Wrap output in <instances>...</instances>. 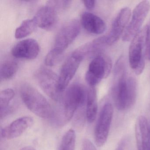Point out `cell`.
<instances>
[{
  "label": "cell",
  "mask_w": 150,
  "mask_h": 150,
  "mask_svg": "<svg viewBox=\"0 0 150 150\" xmlns=\"http://www.w3.org/2000/svg\"><path fill=\"white\" fill-rule=\"evenodd\" d=\"M115 81L112 88V95L116 108L120 111L127 110L135 104L137 85L136 79L126 75L123 58L117 60L114 70Z\"/></svg>",
  "instance_id": "obj_1"
},
{
  "label": "cell",
  "mask_w": 150,
  "mask_h": 150,
  "mask_svg": "<svg viewBox=\"0 0 150 150\" xmlns=\"http://www.w3.org/2000/svg\"><path fill=\"white\" fill-rule=\"evenodd\" d=\"M87 94V88L81 84L74 83L70 86L65 92L60 108L53 115L55 124L59 126L64 125L78 110L86 108Z\"/></svg>",
  "instance_id": "obj_2"
},
{
  "label": "cell",
  "mask_w": 150,
  "mask_h": 150,
  "mask_svg": "<svg viewBox=\"0 0 150 150\" xmlns=\"http://www.w3.org/2000/svg\"><path fill=\"white\" fill-rule=\"evenodd\" d=\"M20 94L26 107L41 118H52L54 111L47 99L35 88L28 84L22 85Z\"/></svg>",
  "instance_id": "obj_3"
},
{
  "label": "cell",
  "mask_w": 150,
  "mask_h": 150,
  "mask_svg": "<svg viewBox=\"0 0 150 150\" xmlns=\"http://www.w3.org/2000/svg\"><path fill=\"white\" fill-rule=\"evenodd\" d=\"M146 28L139 30L131 40L129 51L130 67L137 75L143 72L145 67L143 51L145 48Z\"/></svg>",
  "instance_id": "obj_4"
},
{
  "label": "cell",
  "mask_w": 150,
  "mask_h": 150,
  "mask_svg": "<svg viewBox=\"0 0 150 150\" xmlns=\"http://www.w3.org/2000/svg\"><path fill=\"white\" fill-rule=\"evenodd\" d=\"M112 68V62L109 57L100 55L93 59L86 73V80L90 87H95L109 75Z\"/></svg>",
  "instance_id": "obj_5"
},
{
  "label": "cell",
  "mask_w": 150,
  "mask_h": 150,
  "mask_svg": "<svg viewBox=\"0 0 150 150\" xmlns=\"http://www.w3.org/2000/svg\"><path fill=\"white\" fill-rule=\"evenodd\" d=\"M150 9V3L148 1H143L138 3L132 11L131 19L123 34L124 42L131 41L139 32Z\"/></svg>",
  "instance_id": "obj_6"
},
{
  "label": "cell",
  "mask_w": 150,
  "mask_h": 150,
  "mask_svg": "<svg viewBox=\"0 0 150 150\" xmlns=\"http://www.w3.org/2000/svg\"><path fill=\"white\" fill-rule=\"evenodd\" d=\"M114 109L111 103H106L102 108L95 129V141L96 145L102 146L107 142L113 118Z\"/></svg>",
  "instance_id": "obj_7"
},
{
  "label": "cell",
  "mask_w": 150,
  "mask_h": 150,
  "mask_svg": "<svg viewBox=\"0 0 150 150\" xmlns=\"http://www.w3.org/2000/svg\"><path fill=\"white\" fill-rule=\"evenodd\" d=\"M80 30V23L77 20L67 22L57 34L52 49L64 55L66 50L79 35Z\"/></svg>",
  "instance_id": "obj_8"
},
{
  "label": "cell",
  "mask_w": 150,
  "mask_h": 150,
  "mask_svg": "<svg viewBox=\"0 0 150 150\" xmlns=\"http://www.w3.org/2000/svg\"><path fill=\"white\" fill-rule=\"evenodd\" d=\"M36 77L39 86L48 96L56 101L61 100L63 93L59 89V77L55 72L42 67L38 71Z\"/></svg>",
  "instance_id": "obj_9"
},
{
  "label": "cell",
  "mask_w": 150,
  "mask_h": 150,
  "mask_svg": "<svg viewBox=\"0 0 150 150\" xmlns=\"http://www.w3.org/2000/svg\"><path fill=\"white\" fill-rule=\"evenodd\" d=\"M84 57L74 51L63 64L59 77V89L63 93L72 79Z\"/></svg>",
  "instance_id": "obj_10"
},
{
  "label": "cell",
  "mask_w": 150,
  "mask_h": 150,
  "mask_svg": "<svg viewBox=\"0 0 150 150\" xmlns=\"http://www.w3.org/2000/svg\"><path fill=\"white\" fill-rule=\"evenodd\" d=\"M132 13L129 7L122 8L112 23L110 31L106 36L108 45L114 44L123 34L131 16Z\"/></svg>",
  "instance_id": "obj_11"
},
{
  "label": "cell",
  "mask_w": 150,
  "mask_h": 150,
  "mask_svg": "<svg viewBox=\"0 0 150 150\" xmlns=\"http://www.w3.org/2000/svg\"><path fill=\"white\" fill-rule=\"evenodd\" d=\"M40 46L36 40L24 39L16 44L12 50V54L16 58L34 59L38 56Z\"/></svg>",
  "instance_id": "obj_12"
},
{
  "label": "cell",
  "mask_w": 150,
  "mask_h": 150,
  "mask_svg": "<svg viewBox=\"0 0 150 150\" xmlns=\"http://www.w3.org/2000/svg\"><path fill=\"white\" fill-rule=\"evenodd\" d=\"M58 11L51 5L47 3L41 7L34 17L38 27L50 30L57 24L58 22Z\"/></svg>",
  "instance_id": "obj_13"
},
{
  "label": "cell",
  "mask_w": 150,
  "mask_h": 150,
  "mask_svg": "<svg viewBox=\"0 0 150 150\" xmlns=\"http://www.w3.org/2000/svg\"><path fill=\"white\" fill-rule=\"evenodd\" d=\"M34 122V119L31 117L24 116L17 118L8 126L1 129V137L6 139L18 137L31 127Z\"/></svg>",
  "instance_id": "obj_14"
},
{
  "label": "cell",
  "mask_w": 150,
  "mask_h": 150,
  "mask_svg": "<svg viewBox=\"0 0 150 150\" xmlns=\"http://www.w3.org/2000/svg\"><path fill=\"white\" fill-rule=\"evenodd\" d=\"M135 136L137 150H150V125L144 116L136 121Z\"/></svg>",
  "instance_id": "obj_15"
},
{
  "label": "cell",
  "mask_w": 150,
  "mask_h": 150,
  "mask_svg": "<svg viewBox=\"0 0 150 150\" xmlns=\"http://www.w3.org/2000/svg\"><path fill=\"white\" fill-rule=\"evenodd\" d=\"M81 22L87 31L94 35H101L107 28L106 23L101 18L89 12L82 14Z\"/></svg>",
  "instance_id": "obj_16"
},
{
  "label": "cell",
  "mask_w": 150,
  "mask_h": 150,
  "mask_svg": "<svg viewBox=\"0 0 150 150\" xmlns=\"http://www.w3.org/2000/svg\"><path fill=\"white\" fill-rule=\"evenodd\" d=\"M97 95L94 87H90L88 89L87 97L86 103V116L88 122L95 121L97 113Z\"/></svg>",
  "instance_id": "obj_17"
},
{
  "label": "cell",
  "mask_w": 150,
  "mask_h": 150,
  "mask_svg": "<svg viewBox=\"0 0 150 150\" xmlns=\"http://www.w3.org/2000/svg\"><path fill=\"white\" fill-rule=\"evenodd\" d=\"M14 96V92L11 88H7L1 92L0 108L1 119L6 116L12 110V108L10 107V104Z\"/></svg>",
  "instance_id": "obj_18"
},
{
  "label": "cell",
  "mask_w": 150,
  "mask_h": 150,
  "mask_svg": "<svg viewBox=\"0 0 150 150\" xmlns=\"http://www.w3.org/2000/svg\"><path fill=\"white\" fill-rule=\"evenodd\" d=\"M37 27L36 23L34 18L24 20L16 30L15 36L17 39L24 38L32 34Z\"/></svg>",
  "instance_id": "obj_19"
},
{
  "label": "cell",
  "mask_w": 150,
  "mask_h": 150,
  "mask_svg": "<svg viewBox=\"0 0 150 150\" xmlns=\"http://www.w3.org/2000/svg\"><path fill=\"white\" fill-rule=\"evenodd\" d=\"M18 69V64L15 61L13 60L5 61L1 66L0 80L2 81L12 79L17 72Z\"/></svg>",
  "instance_id": "obj_20"
},
{
  "label": "cell",
  "mask_w": 150,
  "mask_h": 150,
  "mask_svg": "<svg viewBox=\"0 0 150 150\" xmlns=\"http://www.w3.org/2000/svg\"><path fill=\"white\" fill-rule=\"evenodd\" d=\"M76 141L75 131L70 129L63 136L58 150H75Z\"/></svg>",
  "instance_id": "obj_21"
},
{
  "label": "cell",
  "mask_w": 150,
  "mask_h": 150,
  "mask_svg": "<svg viewBox=\"0 0 150 150\" xmlns=\"http://www.w3.org/2000/svg\"><path fill=\"white\" fill-rule=\"evenodd\" d=\"M63 54H61L52 49L45 57V62L49 67H52L58 64L63 57Z\"/></svg>",
  "instance_id": "obj_22"
},
{
  "label": "cell",
  "mask_w": 150,
  "mask_h": 150,
  "mask_svg": "<svg viewBox=\"0 0 150 150\" xmlns=\"http://www.w3.org/2000/svg\"><path fill=\"white\" fill-rule=\"evenodd\" d=\"M146 28L145 50L146 58L150 60V21Z\"/></svg>",
  "instance_id": "obj_23"
},
{
  "label": "cell",
  "mask_w": 150,
  "mask_h": 150,
  "mask_svg": "<svg viewBox=\"0 0 150 150\" xmlns=\"http://www.w3.org/2000/svg\"><path fill=\"white\" fill-rule=\"evenodd\" d=\"M70 1H50L47 2L54 7L58 11L66 8L70 5Z\"/></svg>",
  "instance_id": "obj_24"
},
{
  "label": "cell",
  "mask_w": 150,
  "mask_h": 150,
  "mask_svg": "<svg viewBox=\"0 0 150 150\" xmlns=\"http://www.w3.org/2000/svg\"><path fill=\"white\" fill-rule=\"evenodd\" d=\"M83 150H97V149L89 139H85L83 142Z\"/></svg>",
  "instance_id": "obj_25"
},
{
  "label": "cell",
  "mask_w": 150,
  "mask_h": 150,
  "mask_svg": "<svg viewBox=\"0 0 150 150\" xmlns=\"http://www.w3.org/2000/svg\"><path fill=\"white\" fill-rule=\"evenodd\" d=\"M84 6H86L87 9H92L94 8L96 5V1L93 0H86V1H83Z\"/></svg>",
  "instance_id": "obj_26"
},
{
  "label": "cell",
  "mask_w": 150,
  "mask_h": 150,
  "mask_svg": "<svg viewBox=\"0 0 150 150\" xmlns=\"http://www.w3.org/2000/svg\"><path fill=\"white\" fill-rule=\"evenodd\" d=\"M125 142L124 141H122L118 145L115 150H125Z\"/></svg>",
  "instance_id": "obj_27"
},
{
  "label": "cell",
  "mask_w": 150,
  "mask_h": 150,
  "mask_svg": "<svg viewBox=\"0 0 150 150\" xmlns=\"http://www.w3.org/2000/svg\"><path fill=\"white\" fill-rule=\"evenodd\" d=\"M21 150H36L34 147L32 146H27L23 147L22 149H21Z\"/></svg>",
  "instance_id": "obj_28"
}]
</instances>
